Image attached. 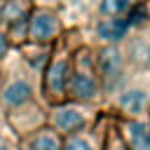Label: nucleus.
<instances>
[{
	"instance_id": "nucleus-2",
	"label": "nucleus",
	"mask_w": 150,
	"mask_h": 150,
	"mask_svg": "<svg viewBox=\"0 0 150 150\" xmlns=\"http://www.w3.org/2000/svg\"><path fill=\"white\" fill-rule=\"evenodd\" d=\"M98 70L103 75V87L108 91H115L122 82V54L115 47H105L98 54Z\"/></svg>"
},
{
	"instance_id": "nucleus-8",
	"label": "nucleus",
	"mask_w": 150,
	"mask_h": 150,
	"mask_svg": "<svg viewBox=\"0 0 150 150\" xmlns=\"http://www.w3.org/2000/svg\"><path fill=\"white\" fill-rule=\"evenodd\" d=\"M145 105H148V94H145L143 89H129V91H124V94L120 96V108H122L124 112H129V115L143 112Z\"/></svg>"
},
{
	"instance_id": "nucleus-15",
	"label": "nucleus",
	"mask_w": 150,
	"mask_h": 150,
	"mask_svg": "<svg viewBox=\"0 0 150 150\" xmlns=\"http://www.w3.org/2000/svg\"><path fill=\"white\" fill-rule=\"evenodd\" d=\"M145 16H148V12H145L143 7H136V9L129 14L127 21H129V26H131V23H141V21H145Z\"/></svg>"
},
{
	"instance_id": "nucleus-4",
	"label": "nucleus",
	"mask_w": 150,
	"mask_h": 150,
	"mask_svg": "<svg viewBox=\"0 0 150 150\" xmlns=\"http://www.w3.org/2000/svg\"><path fill=\"white\" fill-rule=\"evenodd\" d=\"M66 87H68L70 96L82 98V101L94 98V96H96V91H98V84H96L94 75H91V73H87V70H75V73H70V75H68Z\"/></svg>"
},
{
	"instance_id": "nucleus-7",
	"label": "nucleus",
	"mask_w": 150,
	"mask_h": 150,
	"mask_svg": "<svg viewBox=\"0 0 150 150\" xmlns=\"http://www.w3.org/2000/svg\"><path fill=\"white\" fill-rule=\"evenodd\" d=\"M127 28H129V21L127 19H105V21H101L96 26V33L105 42H117V40L124 38Z\"/></svg>"
},
{
	"instance_id": "nucleus-13",
	"label": "nucleus",
	"mask_w": 150,
	"mask_h": 150,
	"mask_svg": "<svg viewBox=\"0 0 150 150\" xmlns=\"http://www.w3.org/2000/svg\"><path fill=\"white\" fill-rule=\"evenodd\" d=\"M131 56H134L136 63L148 66V63H150V42H145V40L134 42V47H131Z\"/></svg>"
},
{
	"instance_id": "nucleus-6",
	"label": "nucleus",
	"mask_w": 150,
	"mask_h": 150,
	"mask_svg": "<svg viewBox=\"0 0 150 150\" xmlns=\"http://www.w3.org/2000/svg\"><path fill=\"white\" fill-rule=\"evenodd\" d=\"M66 82H68V61L66 59H56L52 61L49 70H47V89L52 96H61L66 91Z\"/></svg>"
},
{
	"instance_id": "nucleus-14",
	"label": "nucleus",
	"mask_w": 150,
	"mask_h": 150,
	"mask_svg": "<svg viewBox=\"0 0 150 150\" xmlns=\"http://www.w3.org/2000/svg\"><path fill=\"white\" fill-rule=\"evenodd\" d=\"M63 150H94V145L87 138H82V136H70L66 141V148Z\"/></svg>"
},
{
	"instance_id": "nucleus-9",
	"label": "nucleus",
	"mask_w": 150,
	"mask_h": 150,
	"mask_svg": "<svg viewBox=\"0 0 150 150\" xmlns=\"http://www.w3.org/2000/svg\"><path fill=\"white\" fill-rule=\"evenodd\" d=\"M127 138L134 150H150V127L143 122H127Z\"/></svg>"
},
{
	"instance_id": "nucleus-1",
	"label": "nucleus",
	"mask_w": 150,
	"mask_h": 150,
	"mask_svg": "<svg viewBox=\"0 0 150 150\" xmlns=\"http://www.w3.org/2000/svg\"><path fill=\"white\" fill-rule=\"evenodd\" d=\"M59 33V19L49 9H38L33 12L28 21V38L33 42H49Z\"/></svg>"
},
{
	"instance_id": "nucleus-16",
	"label": "nucleus",
	"mask_w": 150,
	"mask_h": 150,
	"mask_svg": "<svg viewBox=\"0 0 150 150\" xmlns=\"http://www.w3.org/2000/svg\"><path fill=\"white\" fill-rule=\"evenodd\" d=\"M7 49H9V42H7V35L0 30V59L7 54Z\"/></svg>"
},
{
	"instance_id": "nucleus-3",
	"label": "nucleus",
	"mask_w": 150,
	"mask_h": 150,
	"mask_svg": "<svg viewBox=\"0 0 150 150\" xmlns=\"http://www.w3.org/2000/svg\"><path fill=\"white\" fill-rule=\"evenodd\" d=\"M33 96V87L26 77H14L9 80L2 91H0V103L7 105V108H21L23 103H28Z\"/></svg>"
},
{
	"instance_id": "nucleus-17",
	"label": "nucleus",
	"mask_w": 150,
	"mask_h": 150,
	"mask_svg": "<svg viewBox=\"0 0 150 150\" xmlns=\"http://www.w3.org/2000/svg\"><path fill=\"white\" fill-rule=\"evenodd\" d=\"M0 150H12V148H9V143H7V141H2V138H0Z\"/></svg>"
},
{
	"instance_id": "nucleus-5",
	"label": "nucleus",
	"mask_w": 150,
	"mask_h": 150,
	"mask_svg": "<svg viewBox=\"0 0 150 150\" xmlns=\"http://www.w3.org/2000/svg\"><path fill=\"white\" fill-rule=\"evenodd\" d=\"M52 124L61 131H75L77 127L84 124V115L75 105H61L52 112Z\"/></svg>"
},
{
	"instance_id": "nucleus-11",
	"label": "nucleus",
	"mask_w": 150,
	"mask_h": 150,
	"mask_svg": "<svg viewBox=\"0 0 150 150\" xmlns=\"http://www.w3.org/2000/svg\"><path fill=\"white\" fill-rule=\"evenodd\" d=\"M26 16V9H23V5L19 2V0H7L2 7H0V19H2V23H16V21H21Z\"/></svg>"
},
{
	"instance_id": "nucleus-10",
	"label": "nucleus",
	"mask_w": 150,
	"mask_h": 150,
	"mask_svg": "<svg viewBox=\"0 0 150 150\" xmlns=\"http://www.w3.org/2000/svg\"><path fill=\"white\" fill-rule=\"evenodd\" d=\"M28 150H61V141L54 131H40L28 141Z\"/></svg>"
},
{
	"instance_id": "nucleus-12",
	"label": "nucleus",
	"mask_w": 150,
	"mask_h": 150,
	"mask_svg": "<svg viewBox=\"0 0 150 150\" xmlns=\"http://www.w3.org/2000/svg\"><path fill=\"white\" fill-rule=\"evenodd\" d=\"M131 5V0H101V12L105 16H120L122 12H127Z\"/></svg>"
}]
</instances>
